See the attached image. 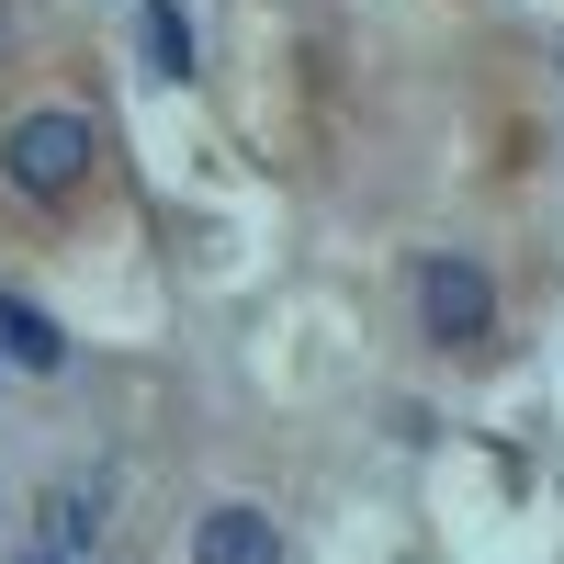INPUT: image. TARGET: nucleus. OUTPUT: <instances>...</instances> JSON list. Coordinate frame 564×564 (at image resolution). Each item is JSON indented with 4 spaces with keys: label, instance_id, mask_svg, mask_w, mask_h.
Segmentation results:
<instances>
[{
    "label": "nucleus",
    "instance_id": "20e7f679",
    "mask_svg": "<svg viewBox=\"0 0 564 564\" xmlns=\"http://www.w3.org/2000/svg\"><path fill=\"white\" fill-rule=\"evenodd\" d=\"M0 361L12 372H68V327L45 305H23V294H0Z\"/></svg>",
    "mask_w": 564,
    "mask_h": 564
},
{
    "label": "nucleus",
    "instance_id": "7ed1b4c3",
    "mask_svg": "<svg viewBox=\"0 0 564 564\" xmlns=\"http://www.w3.org/2000/svg\"><path fill=\"white\" fill-rule=\"evenodd\" d=\"M193 564H282V520L249 508V497H226V508L193 520Z\"/></svg>",
    "mask_w": 564,
    "mask_h": 564
},
{
    "label": "nucleus",
    "instance_id": "0eeeda50",
    "mask_svg": "<svg viewBox=\"0 0 564 564\" xmlns=\"http://www.w3.org/2000/svg\"><path fill=\"white\" fill-rule=\"evenodd\" d=\"M23 564H79V553H57V542H23Z\"/></svg>",
    "mask_w": 564,
    "mask_h": 564
},
{
    "label": "nucleus",
    "instance_id": "f03ea898",
    "mask_svg": "<svg viewBox=\"0 0 564 564\" xmlns=\"http://www.w3.org/2000/svg\"><path fill=\"white\" fill-rule=\"evenodd\" d=\"M406 305H417V339H430V350H475L486 327H497V282H486L475 249H417Z\"/></svg>",
    "mask_w": 564,
    "mask_h": 564
},
{
    "label": "nucleus",
    "instance_id": "f257e3e1",
    "mask_svg": "<svg viewBox=\"0 0 564 564\" xmlns=\"http://www.w3.org/2000/svg\"><path fill=\"white\" fill-rule=\"evenodd\" d=\"M90 159H102V135H90V113H68V102H34V113L0 124V181H12L23 204H68L90 181Z\"/></svg>",
    "mask_w": 564,
    "mask_h": 564
},
{
    "label": "nucleus",
    "instance_id": "423d86ee",
    "mask_svg": "<svg viewBox=\"0 0 564 564\" xmlns=\"http://www.w3.org/2000/svg\"><path fill=\"white\" fill-rule=\"evenodd\" d=\"M135 45H148L159 79H193V12H181V0H148V12H135Z\"/></svg>",
    "mask_w": 564,
    "mask_h": 564
},
{
    "label": "nucleus",
    "instance_id": "39448f33",
    "mask_svg": "<svg viewBox=\"0 0 564 564\" xmlns=\"http://www.w3.org/2000/svg\"><path fill=\"white\" fill-rule=\"evenodd\" d=\"M34 542H57V553H102V486H45V508H34Z\"/></svg>",
    "mask_w": 564,
    "mask_h": 564
}]
</instances>
